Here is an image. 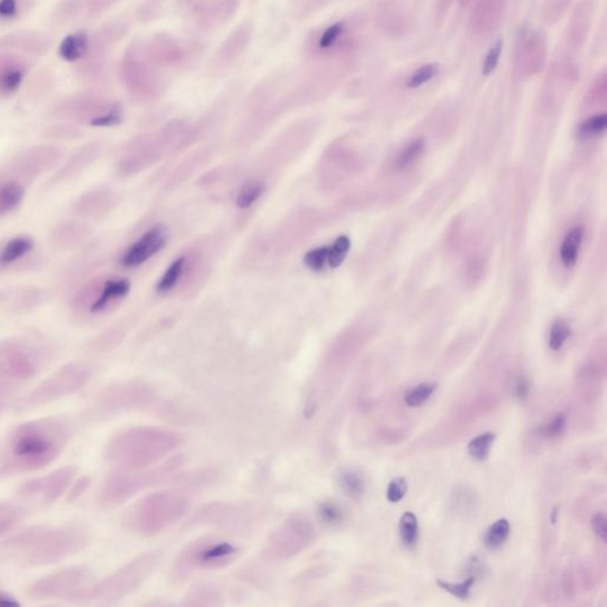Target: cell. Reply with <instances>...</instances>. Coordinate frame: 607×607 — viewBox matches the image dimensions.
Returning <instances> with one entry per match:
<instances>
[{
    "instance_id": "8fae6325",
    "label": "cell",
    "mask_w": 607,
    "mask_h": 607,
    "mask_svg": "<svg viewBox=\"0 0 607 607\" xmlns=\"http://www.w3.org/2000/svg\"><path fill=\"white\" fill-rule=\"evenodd\" d=\"M62 157L63 150L58 145H35L11 160L0 176L14 178L25 185L55 169Z\"/></svg>"
},
{
    "instance_id": "7bdbcfd3",
    "label": "cell",
    "mask_w": 607,
    "mask_h": 607,
    "mask_svg": "<svg viewBox=\"0 0 607 607\" xmlns=\"http://www.w3.org/2000/svg\"><path fill=\"white\" fill-rule=\"evenodd\" d=\"M435 389H437V383H420V385L415 387L411 392L406 394V405L412 408L420 407V406H423L424 402L432 397V394L435 392Z\"/></svg>"
},
{
    "instance_id": "bcb514c9",
    "label": "cell",
    "mask_w": 607,
    "mask_h": 607,
    "mask_svg": "<svg viewBox=\"0 0 607 607\" xmlns=\"http://www.w3.org/2000/svg\"><path fill=\"white\" fill-rule=\"evenodd\" d=\"M438 73L439 66L437 63H428V65L423 66L422 68L416 69L412 74L407 81V85L409 88L422 87L423 85L433 80L438 76Z\"/></svg>"
},
{
    "instance_id": "60d3db41",
    "label": "cell",
    "mask_w": 607,
    "mask_h": 607,
    "mask_svg": "<svg viewBox=\"0 0 607 607\" xmlns=\"http://www.w3.org/2000/svg\"><path fill=\"white\" fill-rule=\"evenodd\" d=\"M352 247L350 238L345 236L337 237L334 245H329V253H327V266L331 268L340 267L344 263L346 255Z\"/></svg>"
},
{
    "instance_id": "44dd1931",
    "label": "cell",
    "mask_w": 607,
    "mask_h": 607,
    "mask_svg": "<svg viewBox=\"0 0 607 607\" xmlns=\"http://www.w3.org/2000/svg\"><path fill=\"white\" fill-rule=\"evenodd\" d=\"M240 3L241 0H197L193 14L200 25L212 29L232 20Z\"/></svg>"
},
{
    "instance_id": "7c38bea8",
    "label": "cell",
    "mask_w": 607,
    "mask_h": 607,
    "mask_svg": "<svg viewBox=\"0 0 607 607\" xmlns=\"http://www.w3.org/2000/svg\"><path fill=\"white\" fill-rule=\"evenodd\" d=\"M156 400L155 390L143 383L126 382L112 386L99 397L100 412L115 413L150 407Z\"/></svg>"
},
{
    "instance_id": "7402d4cb",
    "label": "cell",
    "mask_w": 607,
    "mask_h": 607,
    "mask_svg": "<svg viewBox=\"0 0 607 607\" xmlns=\"http://www.w3.org/2000/svg\"><path fill=\"white\" fill-rule=\"evenodd\" d=\"M100 151H102V145L98 141L82 145L59 167L58 173L51 178L50 183H62V182L73 180V178L79 176L91 164L95 162Z\"/></svg>"
},
{
    "instance_id": "74e56055",
    "label": "cell",
    "mask_w": 607,
    "mask_h": 607,
    "mask_svg": "<svg viewBox=\"0 0 607 607\" xmlns=\"http://www.w3.org/2000/svg\"><path fill=\"white\" fill-rule=\"evenodd\" d=\"M510 534V524L508 520L501 519L491 524L484 535V543L487 549H496L508 540Z\"/></svg>"
},
{
    "instance_id": "d6986e66",
    "label": "cell",
    "mask_w": 607,
    "mask_h": 607,
    "mask_svg": "<svg viewBox=\"0 0 607 607\" xmlns=\"http://www.w3.org/2000/svg\"><path fill=\"white\" fill-rule=\"evenodd\" d=\"M51 46L53 42L49 37L32 30H20L0 37V51H13L35 58L46 55Z\"/></svg>"
},
{
    "instance_id": "d4e9b609",
    "label": "cell",
    "mask_w": 607,
    "mask_h": 607,
    "mask_svg": "<svg viewBox=\"0 0 607 607\" xmlns=\"http://www.w3.org/2000/svg\"><path fill=\"white\" fill-rule=\"evenodd\" d=\"M91 227L76 219L58 223L51 230L50 242L59 251L79 247L91 236Z\"/></svg>"
},
{
    "instance_id": "c3c4849f",
    "label": "cell",
    "mask_w": 607,
    "mask_h": 607,
    "mask_svg": "<svg viewBox=\"0 0 607 607\" xmlns=\"http://www.w3.org/2000/svg\"><path fill=\"white\" fill-rule=\"evenodd\" d=\"M571 336V327L564 319L555 320L549 334V346L553 350H560L565 342Z\"/></svg>"
},
{
    "instance_id": "6f0895ef",
    "label": "cell",
    "mask_w": 607,
    "mask_h": 607,
    "mask_svg": "<svg viewBox=\"0 0 607 607\" xmlns=\"http://www.w3.org/2000/svg\"><path fill=\"white\" fill-rule=\"evenodd\" d=\"M566 422L567 418L564 413H558V415H554L552 419L547 423L546 426L543 427V434L549 438H558L564 433L566 428Z\"/></svg>"
},
{
    "instance_id": "816d5d0a",
    "label": "cell",
    "mask_w": 607,
    "mask_h": 607,
    "mask_svg": "<svg viewBox=\"0 0 607 607\" xmlns=\"http://www.w3.org/2000/svg\"><path fill=\"white\" fill-rule=\"evenodd\" d=\"M503 51V40H497L496 42L493 44V47L490 48V50L487 51L486 61L483 63V76H489L495 72V69L497 68L498 62H500L501 55Z\"/></svg>"
},
{
    "instance_id": "9a60e30c",
    "label": "cell",
    "mask_w": 607,
    "mask_h": 607,
    "mask_svg": "<svg viewBox=\"0 0 607 607\" xmlns=\"http://www.w3.org/2000/svg\"><path fill=\"white\" fill-rule=\"evenodd\" d=\"M76 475V468L59 469V470L53 472V474L25 484L22 487V494L28 498H35V500H40L43 503H53L65 494L67 487L73 482Z\"/></svg>"
},
{
    "instance_id": "f546056e",
    "label": "cell",
    "mask_w": 607,
    "mask_h": 607,
    "mask_svg": "<svg viewBox=\"0 0 607 607\" xmlns=\"http://www.w3.org/2000/svg\"><path fill=\"white\" fill-rule=\"evenodd\" d=\"M346 25L344 22H337V23L323 30L315 39L311 36L308 49H310L311 54L314 51L326 53V51L333 50L341 42V40L344 39Z\"/></svg>"
},
{
    "instance_id": "8d00e7d4",
    "label": "cell",
    "mask_w": 607,
    "mask_h": 607,
    "mask_svg": "<svg viewBox=\"0 0 607 607\" xmlns=\"http://www.w3.org/2000/svg\"><path fill=\"white\" fill-rule=\"evenodd\" d=\"M400 535L402 543L407 549H413L419 540V523L415 513H405L400 520Z\"/></svg>"
},
{
    "instance_id": "f907efd6",
    "label": "cell",
    "mask_w": 607,
    "mask_h": 607,
    "mask_svg": "<svg viewBox=\"0 0 607 607\" xmlns=\"http://www.w3.org/2000/svg\"><path fill=\"white\" fill-rule=\"evenodd\" d=\"M475 580V576H470V578L458 584L448 583V581L442 580H438L437 584L442 590L448 591L449 594L454 595V597L468 599L469 595H470L471 588L474 586Z\"/></svg>"
},
{
    "instance_id": "be15d7a7",
    "label": "cell",
    "mask_w": 607,
    "mask_h": 607,
    "mask_svg": "<svg viewBox=\"0 0 607 607\" xmlns=\"http://www.w3.org/2000/svg\"><path fill=\"white\" fill-rule=\"evenodd\" d=\"M196 2L197 0H178V3L182 4V5H192Z\"/></svg>"
},
{
    "instance_id": "603a6c76",
    "label": "cell",
    "mask_w": 607,
    "mask_h": 607,
    "mask_svg": "<svg viewBox=\"0 0 607 607\" xmlns=\"http://www.w3.org/2000/svg\"><path fill=\"white\" fill-rule=\"evenodd\" d=\"M253 33H254V25L252 22L245 21L244 23L238 24L229 33L225 42L219 46L218 53H216V59L222 65H229V63L237 61L248 49L253 40Z\"/></svg>"
},
{
    "instance_id": "6125c7cd",
    "label": "cell",
    "mask_w": 607,
    "mask_h": 607,
    "mask_svg": "<svg viewBox=\"0 0 607 607\" xmlns=\"http://www.w3.org/2000/svg\"><path fill=\"white\" fill-rule=\"evenodd\" d=\"M0 606H18V602L9 597V595L0 594Z\"/></svg>"
},
{
    "instance_id": "f35d334b",
    "label": "cell",
    "mask_w": 607,
    "mask_h": 607,
    "mask_svg": "<svg viewBox=\"0 0 607 607\" xmlns=\"http://www.w3.org/2000/svg\"><path fill=\"white\" fill-rule=\"evenodd\" d=\"M495 439H496V435L490 433V432L480 434L478 437L472 439V441L469 442L468 446L469 454H470V456L474 458L475 460H486V458L489 457Z\"/></svg>"
},
{
    "instance_id": "7a4b0ae2",
    "label": "cell",
    "mask_w": 607,
    "mask_h": 607,
    "mask_svg": "<svg viewBox=\"0 0 607 607\" xmlns=\"http://www.w3.org/2000/svg\"><path fill=\"white\" fill-rule=\"evenodd\" d=\"M183 442L177 432L139 426L121 432L107 448V460L121 471L147 470L171 456Z\"/></svg>"
},
{
    "instance_id": "03108f58",
    "label": "cell",
    "mask_w": 607,
    "mask_h": 607,
    "mask_svg": "<svg viewBox=\"0 0 607 607\" xmlns=\"http://www.w3.org/2000/svg\"><path fill=\"white\" fill-rule=\"evenodd\" d=\"M155 2H160V0H155Z\"/></svg>"
},
{
    "instance_id": "e575fe53",
    "label": "cell",
    "mask_w": 607,
    "mask_h": 607,
    "mask_svg": "<svg viewBox=\"0 0 607 607\" xmlns=\"http://www.w3.org/2000/svg\"><path fill=\"white\" fill-rule=\"evenodd\" d=\"M338 482H340L342 490L344 491L345 495L355 498V500L362 497L364 491H366V479H364L362 474L353 470V469H345V470L342 471L340 476H338Z\"/></svg>"
},
{
    "instance_id": "b9f144b4",
    "label": "cell",
    "mask_w": 607,
    "mask_h": 607,
    "mask_svg": "<svg viewBox=\"0 0 607 607\" xmlns=\"http://www.w3.org/2000/svg\"><path fill=\"white\" fill-rule=\"evenodd\" d=\"M424 150V141L423 139H416L412 141L402 150L401 154L396 160V169L405 170L415 164L416 160L423 155Z\"/></svg>"
},
{
    "instance_id": "484cf974",
    "label": "cell",
    "mask_w": 607,
    "mask_h": 607,
    "mask_svg": "<svg viewBox=\"0 0 607 607\" xmlns=\"http://www.w3.org/2000/svg\"><path fill=\"white\" fill-rule=\"evenodd\" d=\"M112 207L111 193L105 190L85 192L74 204L73 210L80 218L96 219L105 215Z\"/></svg>"
},
{
    "instance_id": "1f68e13d",
    "label": "cell",
    "mask_w": 607,
    "mask_h": 607,
    "mask_svg": "<svg viewBox=\"0 0 607 607\" xmlns=\"http://www.w3.org/2000/svg\"><path fill=\"white\" fill-rule=\"evenodd\" d=\"M82 13H85V0H59L51 21L58 27H65L76 22Z\"/></svg>"
},
{
    "instance_id": "f5cc1de1",
    "label": "cell",
    "mask_w": 607,
    "mask_h": 607,
    "mask_svg": "<svg viewBox=\"0 0 607 607\" xmlns=\"http://www.w3.org/2000/svg\"><path fill=\"white\" fill-rule=\"evenodd\" d=\"M319 513L326 523L338 524L344 520V510L335 502L322 503L319 506Z\"/></svg>"
},
{
    "instance_id": "ac0fdd59",
    "label": "cell",
    "mask_w": 607,
    "mask_h": 607,
    "mask_svg": "<svg viewBox=\"0 0 607 607\" xmlns=\"http://www.w3.org/2000/svg\"><path fill=\"white\" fill-rule=\"evenodd\" d=\"M29 68L30 63L24 56L0 51V98H10L20 91Z\"/></svg>"
},
{
    "instance_id": "4316f807",
    "label": "cell",
    "mask_w": 607,
    "mask_h": 607,
    "mask_svg": "<svg viewBox=\"0 0 607 607\" xmlns=\"http://www.w3.org/2000/svg\"><path fill=\"white\" fill-rule=\"evenodd\" d=\"M89 50L88 32L80 31L69 33L59 43L58 55L63 61L68 63H79L87 56Z\"/></svg>"
},
{
    "instance_id": "db71d44e",
    "label": "cell",
    "mask_w": 607,
    "mask_h": 607,
    "mask_svg": "<svg viewBox=\"0 0 607 607\" xmlns=\"http://www.w3.org/2000/svg\"><path fill=\"white\" fill-rule=\"evenodd\" d=\"M18 519L17 510L6 503H0V535L11 531Z\"/></svg>"
},
{
    "instance_id": "6da1fadb",
    "label": "cell",
    "mask_w": 607,
    "mask_h": 607,
    "mask_svg": "<svg viewBox=\"0 0 607 607\" xmlns=\"http://www.w3.org/2000/svg\"><path fill=\"white\" fill-rule=\"evenodd\" d=\"M69 439L66 424L53 418L35 420L18 426L7 439L3 452L6 474L40 470L65 450Z\"/></svg>"
},
{
    "instance_id": "d6a6232c",
    "label": "cell",
    "mask_w": 607,
    "mask_h": 607,
    "mask_svg": "<svg viewBox=\"0 0 607 607\" xmlns=\"http://www.w3.org/2000/svg\"><path fill=\"white\" fill-rule=\"evenodd\" d=\"M583 237L584 229L579 226L573 228L571 232L566 236L560 251L562 263H564L566 267L571 268L576 263Z\"/></svg>"
},
{
    "instance_id": "277c9868",
    "label": "cell",
    "mask_w": 607,
    "mask_h": 607,
    "mask_svg": "<svg viewBox=\"0 0 607 607\" xmlns=\"http://www.w3.org/2000/svg\"><path fill=\"white\" fill-rule=\"evenodd\" d=\"M188 498L176 491L151 494L133 506L129 526L143 536H154L173 526L188 512Z\"/></svg>"
},
{
    "instance_id": "11a10c76",
    "label": "cell",
    "mask_w": 607,
    "mask_h": 607,
    "mask_svg": "<svg viewBox=\"0 0 607 607\" xmlns=\"http://www.w3.org/2000/svg\"><path fill=\"white\" fill-rule=\"evenodd\" d=\"M121 2V0H85V13L89 17L100 16Z\"/></svg>"
},
{
    "instance_id": "83f0119b",
    "label": "cell",
    "mask_w": 607,
    "mask_h": 607,
    "mask_svg": "<svg viewBox=\"0 0 607 607\" xmlns=\"http://www.w3.org/2000/svg\"><path fill=\"white\" fill-rule=\"evenodd\" d=\"M25 196V185L14 178L0 176V218L17 210Z\"/></svg>"
},
{
    "instance_id": "e0dca14e",
    "label": "cell",
    "mask_w": 607,
    "mask_h": 607,
    "mask_svg": "<svg viewBox=\"0 0 607 607\" xmlns=\"http://www.w3.org/2000/svg\"><path fill=\"white\" fill-rule=\"evenodd\" d=\"M35 372V359L27 350L13 344L0 349V379L25 381Z\"/></svg>"
},
{
    "instance_id": "9f6ffc18",
    "label": "cell",
    "mask_w": 607,
    "mask_h": 607,
    "mask_svg": "<svg viewBox=\"0 0 607 607\" xmlns=\"http://www.w3.org/2000/svg\"><path fill=\"white\" fill-rule=\"evenodd\" d=\"M408 486L405 478L397 477L389 483L388 489H387V500L392 503H397L406 496Z\"/></svg>"
},
{
    "instance_id": "5bb4252c",
    "label": "cell",
    "mask_w": 607,
    "mask_h": 607,
    "mask_svg": "<svg viewBox=\"0 0 607 607\" xmlns=\"http://www.w3.org/2000/svg\"><path fill=\"white\" fill-rule=\"evenodd\" d=\"M87 579L84 569L73 568L47 576L30 587L29 594L36 599L61 598L76 592Z\"/></svg>"
},
{
    "instance_id": "5b68a950",
    "label": "cell",
    "mask_w": 607,
    "mask_h": 607,
    "mask_svg": "<svg viewBox=\"0 0 607 607\" xmlns=\"http://www.w3.org/2000/svg\"><path fill=\"white\" fill-rule=\"evenodd\" d=\"M158 560L157 552L141 554L108 578L89 588L85 594H82V598H88L89 601L98 604H110L121 601L134 594L150 578Z\"/></svg>"
},
{
    "instance_id": "681fc988",
    "label": "cell",
    "mask_w": 607,
    "mask_h": 607,
    "mask_svg": "<svg viewBox=\"0 0 607 607\" xmlns=\"http://www.w3.org/2000/svg\"><path fill=\"white\" fill-rule=\"evenodd\" d=\"M327 253H329V247H327V245L311 249V251L308 252L304 256L305 266H307L308 270L314 272H322L326 270L327 266Z\"/></svg>"
},
{
    "instance_id": "7dc6e473",
    "label": "cell",
    "mask_w": 607,
    "mask_h": 607,
    "mask_svg": "<svg viewBox=\"0 0 607 607\" xmlns=\"http://www.w3.org/2000/svg\"><path fill=\"white\" fill-rule=\"evenodd\" d=\"M606 126V114L594 115V117L587 119V121H585L583 124L579 126L578 133L579 136L583 138L599 136V134L605 132Z\"/></svg>"
},
{
    "instance_id": "4dcf8cb0",
    "label": "cell",
    "mask_w": 607,
    "mask_h": 607,
    "mask_svg": "<svg viewBox=\"0 0 607 607\" xmlns=\"http://www.w3.org/2000/svg\"><path fill=\"white\" fill-rule=\"evenodd\" d=\"M32 248L33 240L31 237H17L11 238L0 251V266L7 267L20 262L32 251Z\"/></svg>"
},
{
    "instance_id": "4fadbf2b",
    "label": "cell",
    "mask_w": 607,
    "mask_h": 607,
    "mask_svg": "<svg viewBox=\"0 0 607 607\" xmlns=\"http://www.w3.org/2000/svg\"><path fill=\"white\" fill-rule=\"evenodd\" d=\"M237 549L232 543L218 540L197 541L182 554L178 567L181 568H219L228 565L236 558Z\"/></svg>"
},
{
    "instance_id": "680465c9",
    "label": "cell",
    "mask_w": 607,
    "mask_h": 607,
    "mask_svg": "<svg viewBox=\"0 0 607 607\" xmlns=\"http://www.w3.org/2000/svg\"><path fill=\"white\" fill-rule=\"evenodd\" d=\"M159 9L156 3H145L137 11V16L140 21L150 22L158 17Z\"/></svg>"
},
{
    "instance_id": "ba28073f",
    "label": "cell",
    "mask_w": 607,
    "mask_h": 607,
    "mask_svg": "<svg viewBox=\"0 0 607 607\" xmlns=\"http://www.w3.org/2000/svg\"><path fill=\"white\" fill-rule=\"evenodd\" d=\"M316 531L307 516L293 513L271 535L264 555L272 560H288L314 545Z\"/></svg>"
},
{
    "instance_id": "e7e4bbea",
    "label": "cell",
    "mask_w": 607,
    "mask_h": 607,
    "mask_svg": "<svg viewBox=\"0 0 607 607\" xmlns=\"http://www.w3.org/2000/svg\"><path fill=\"white\" fill-rule=\"evenodd\" d=\"M558 506H555L552 512V522L555 523L557 522V516H558Z\"/></svg>"
},
{
    "instance_id": "ffe728a7",
    "label": "cell",
    "mask_w": 607,
    "mask_h": 607,
    "mask_svg": "<svg viewBox=\"0 0 607 607\" xmlns=\"http://www.w3.org/2000/svg\"><path fill=\"white\" fill-rule=\"evenodd\" d=\"M145 50L158 68L176 66L185 58L183 46L169 32L156 33L145 46Z\"/></svg>"
},
{
    "instance_id": "f6af8a7d",
    "label": "cell",
    "mask_w": 607,
    "mask_h": 607,
    "mask_svg": "<svg viewBox=\"0 0 607 607\" xmlns=\"http://www.w3.org/2000/svg\"><path fill=\"white\" fill-rule=\"evenodd\" d=\"M46 299V290L40 289H28L17 298L16 308L21 311L32 310V308L40 307Z\"/></svg>"
},
{
    "instance_id": "52a82bcc",
    "label": "cell",
    "mask_w": 607,
    "mask_h": 607,
    "mask_svg": "<svg viewBox=\"0 0 607 607\" xmlns=\"http://www.w3.org/2000/svg\"><path fill=\"white\" fill-rule=\"evenodd\" d=\"M119 76L134 99H147L157 94L164 81L140 43H132L125 51L119 66Z\"/></svg>"
},
{
    "instance_id": "94428289",
    "label": "cell",
    "mask_w": 607,
    "mask_h": 607,
    "mask_svg": "<svg viewBox=\"0 0 607 607\" xmlns=\"http://www.w3.org/2000/svg\"><path fill=\"white\" fill-rule=\"evenodd\" d=\"M592 528L595 534H597L599 539H602L603 541L606 540V519L603 513H595L594 519H592Z\"/></svg>"
},
{
    "instance_id": "ee69618b",
    "label": "cell",
    "mask_w": 607,
    "mask_h": 607,
    "mask_svg": "<svg viewBox=\"0 0 607 607\" xmlns=\"http://www.w3.org/2000/svg\"><path fill=\"white\" fill-rule=\"evenodd\" d=\"M44 137L53 141H74L80 139L82 132L76 126L70 124H58L51 126L44 131Z\"/></svg>"
},
{
    "instance_id": "836d02e7",
    "label": "cell",
    "mask_w": 607,
    "mask_h": 607,
    "mask_svg": "<svg viewBox=\"0 0 607 607\" xmlns=\"http://www.w3.org/2000/svg\"><path fill=\"white\" fill-rule=\"evenodd\" d=\"M36 0H0V22L10 23L25 16L35 6Z\"/></svg>"
},
{
    "instance_id": "cb8c5ba5",
    "label": "cell",
    "mask_w": 607,
    "mask_h": 607,
    "mask_svg": "<svg viewBox=\"0 0 607 607\" xmlns=\"http://www.w3.org/2000/svg\"><path fill=\"white\" fill-rule=\"evenodd\" d=\"M546 59V43L538 32H524L520 39L519 61L521 69L532 76L542 68Z\"/></svg>"
},
{
    "instance_id": "3957f363",
    "label": "cell",
    "mask_w": 607,
    "mask_h": 607,
    "mask_svg": "<svg viewBox=\"0 0 607 607\" xmlns=\"http://www.w3.org/2000/svg\"><path fill=\"white\" fill-rule=\"evenodd\" d=\"M85 545V536L76 528L36 529L9 542V550L27 565H46L76 554Z\"/></svg>"
},
{
    "instance_id": "2e32d148",
    "label": "cell",
    "mask_w": 607,
    "mask_h": 607,
    "mask_svg": "<svg viewBox=\"0 0 607 607\" xmlns=\"http://www.w3.org/2000/svg\"><path fill=\"white\" fill-rule=\"evenodd\" d=\"M167 240V232L165 227L162 225L155 226L154 228L147 230L139 240L124 253L121 258V264L126 268L140 266L152 256L157 254L165 247Z\"/></svg>"
},
{
    "instance_id": "9c48e42d",
    "label": "cell",
    "mask_w": 607,
    "mask_h": 607,
    "mask_svg": "<svg viewBox=\"0 0 607 607\" xmlns=\"http://www.w3.org/2000/svg\"><path fill=\"white\" fill-rule=\"evenodd\" d=\"M89 378L91 370L85 364L81 362L67 364L28 394L22 401L21 409H31L72 396L89 381Z\"/></svg>"
},
{
    "instance_id": "d590c367",
    "label": "cell",
    "mask_w": 607,
    "mask_h": 607,
    "mask_svg": "<svg viewBox=\"0 0 607 607\" xmlns=\"http://www.w3.org/2000/svg\"><path fill=\"white\" fill-rule=\"evenodd\" d=\"M266 192V184L263 182L253 181L248 182L242 186L237 197V206L240 210H247L252 207Z\"/></svg>"
},
{
    "instance_id": "8992f818",
    "label": "cell",
    "mask_w": 607,
    "mask_h": 607,
    "mask_svg": "<svg viewBox=\"0 0 607 607\" xmlns=\"http://www.w3.org/2000/svg\"><path fill=\"white\" fill-rule=\"evenodd\" d=\"M51 114L55 118L93 128H113L122 121L121 103L111 102L94 93L65 96L51 108Z\"/></svg>"
},
{
    "instance_id": "ab89813d",
    "label": "cell",
    "mask_w": 607,
    "mask_h": 607,
    "mask_svg": "<svg viewBox=\"0 0 607 607\" xmlns=\"http://www.w3.org/2000/svg\"><path fill=\"white\" fill-rule=\"evenodd\" d=\"M184 264V256H181V258L174 260V262L170 264V267L167 268L165 273H164L162 279H160L158 282L157 292L167 293L176 286L182 273H183Z\"/></svg>"
},
{
    "instance_id": "f1b7e54d",
    "label": "cell",
    "mask_w": 607,
    "mask_h": 607,
    "mask_svg": "<svg viewBox=\"0 0 607 607\" xmlns=\"http://www.w3.org/2000/svg\"><path fill=\"white\" fill-rule=\"evenodd\" d=\"M131 285L125 279L121 281H107L105 284L103 285L102 290L98 296H96L95 300L93 301L91 307H89L88 311L92 315L100 314L106 310L110 307L112 301L119 299V298L125 297L126 294L129 292Z\"/></svg>"
},
{
    "instance_id": "91938a15",
    "label": "cell",
    "mask_w": 607,
    "mask_h": 607,
    "mask_svg": "<svg viewBox=\"0 0 607 607\" xmlns=\"http://www.w3.org/2000/svg\"><path fill=\"white\" fill-rule=\"evenodd\" d=\"M529 392H531V386H529L528 379L526 376L520 375L513 382V396L519 400H526Z\"/></svg>"
},
{
    "instance_id": "30bf717a",
    "label": "cell",
    "mask_w": 607,
    "mask_h": 607,
    "mask_svg": "<svg viewBox=\"0 0 607 607\" xmlns=\"http://www.w3.org/2000/svg\"><path fill=\"white\" fill-rule=\"evenodd\" d=\"M176 469V464H169L166 468L152 471H121L108 479L102 490V503L105 505H117L129 500L133 495L140 493L147 487L170 478Z\"/></svg>"
}]
</instances>
